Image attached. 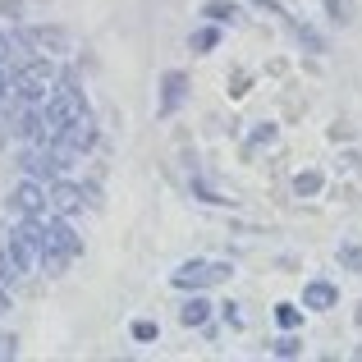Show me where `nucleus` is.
I'll return each instance as SVG.
<instances>
[{"instance_id":"f257e3e1","label":"nucleus","mask_w":362,"mask_h":362,"mask_svg":"<svg viewBox=\"0 0 362 362\" xmlns=\"http://www.w3.org/2000/svg\"><path fill=\"white\" fill-rule=\"evenodd\" d=\"M51 83H55L51 64H46V60H28L23 69H18V78H14V92H18L23 106H37V101L51 97Z\"/></svg>"},{"instance_id":"f03ea898","label":"nucleus","mask_w":362,"mask_h":362,"mask_svg":"<svg viewBox=\"0 0 362 362\" xmlns=\"http://www.w3.org/2000/svg\"><path fill=\"white\" fill-rule=\"evenodd\" d=\"M9 206H14L18 216H33V221H37V216H42V206H46V193L33 184V179H23V184L14 188V202H9Z\"/></svg>"},{"instance_id":"7ed1b4c3","label":"nucleus","mask_w":362,"mask_h":362,"mask_svg":"<svg viewBox=\"0 0 362 362\" xmlns=\"http://www.w3.org/2000/svg\"><path fill=\"white\" fill-rule=\"evenodd\" d=\"M46 202H51L60 216H69V211H78V206H83V188H74V184H55Z\"/></svg>"},{"instance_id":"20e7f679","label":"nucleus","mask_w":362,"mask_h":362,"mask_svg":"<svg viewBox=\"0 0 362 362\" xmlns=\"http://www.w3.org/2000/svg\"><path fill=\"white\" fill-rule=\"evenodd\" d=\"M28 46H42V51H64L69 46V37L60 33V28H33V33H23Z\"/></svg>"},{"instance_id":"39448f33","label":"nucleus","mask_w":362,"mask_h":362,"mask_svg":"<svg viewBox=\"0 0 362 362\" xmlns=\"http://www.w3.org/2000/svg\"><path fill=\"white\" fill-rule=\"evenodd\" d=\"M179 92H184V74H170L165 78V110L179 106Z\"/></svg>"},{"instance_id":"423d86ee","label":"nucleus","mask_w":362,"mask_h":362,"mask_svg":"<svg viewBox=\"0 0 362 362\" xmlns=\"http://www.w3.org/2000/svg\"><path fill=\"white\" fill-rule=\"evenodd\" d=\"M202 317H206V303H188V308H184V321H188V326H197Z\"/></svg>"},{"instance_id":"0eeeda50","label":"nucleus","mask_w":362,"mask_h":362,"mask_svg":"<svg viewBox=\"0 0 362 362\" xmlns=\"http://www.w3.org/2000/svg\"><path fill=\"white\" fill-rule=\"evenodd\" d=\"M133 335H138V339H151V335H156V326H151V321H138V326H133Z\"/></svg>"},{"instance_id":"6e6552de","label":"nucleus","mask_w":362,"mask_h":362,"mask_svg":"<svg viewBox=\"0 0 362 362\" xmlns=\"http://www.w3.org/2000/svg\"><path fill=\"white\" fill-rule=\"evenodd\" d=\"M0 9H5L9 18H18V0H0Z\"/></svg>"}]
</instances>
